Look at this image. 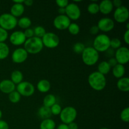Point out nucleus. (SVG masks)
Returning a JSON list of instances; mask_svg holds the SVG:
<instances>
[{
	"mask_svg": "<svg viewBox=\"0 0 129 129\" xmlns=\"http://www.w3.org/2000/svg\"><path fill=\"white\" fill-rule=\"evenodd\" d=\"M97 26L100 30L103 32H109L112 31L115 26V22L112 18L104 17L98 21Z\"/></svg>",
	"mask_w": 129,
	"mask_h": 129,
	"instance_id": "14",
	"label": "nucleus"
},
{
	"mask_svg": "<svg viewBox=\"0 0 129 129\" xmlns=\"http://www.w3.org/2000/svg\"><path fill=\"white\" fill-rule=\"evenodd\" d=\"M23 45V48L27 52L28 54H39L44 48L42 39L35 36L26 39Z\"/></svg>",
	"mask_w": 129,
	"mask_h": 129,
	"instance_id": "2",
	"label": "nucleus"
},
{
	"mask_svg": "<svg viewBox=\"0 0 129 129\" xmlns=\"http://www.w3.org/2000/svg\"><path fill=\"white\" fill-rule=\"evenodd\" d=\"M113 18L117 22L123 23L129 18V11L126 6H122L116 8L113 13Z\"/></svg>",
	"mask_w": 129,
	"mask_h": 129,
	"instance_id": "11",
	"label": "nucleus"
},
{
	"mask_svg": "<svg viewBox=\"0 0 129 129\" xmlns=\"http://www.w3.org/2000/svg\"><path fill=\"white\" fill-rule=\"evenodd\" d=\"M50 87L51 85L50 82L47 79H41L38 82L37 84V88L38 90L43 93H47L50 90Z\"/></svg>",
	"mask_w": 129,
	"mask_h": 129,
	"instance_id": "21",
	"label": "nucleus"
},
{
	"mask_svg": "<svg viewBox=\"0 0 129 129\" xmlns=\"http://www.w3.org/2000/svg\"><path fill=\"white\" fill-rule=\"evenodd\" d=\"M34 36L42 39L44 36V35L46 34V30L43 26L39 25V26H35V28L34 29Z\"/></svg>",
	"mask_w": 129,
	"mask_h": 129,
	"instance_id": "31",
	"label": "nucleus"
},
{
	"mask_svg": "<svg viewBox=\"0 0 129 129\" xmlns=\"http://www.w3.org/2000/svg\"><path fill=\"white\" fill-rule=\"evenodd\" d=\"M88 83L91 88L95 91H102L107 85V79L105 76L98 71L91 73L88 76Z\"/></svg>",
	"mask_w": 129,
	"mask_h": 129,
	"instance_id": "1",
	"label": "nucleus"
},
{
	"mask_svg": "<svg viewBox=\"0 0 129 129\" xmlns=\"http://www.w3.org/2000/svg\"><path fill=\"white\" fill-rule=\"evenodd\" d=\"M16 85L10 79H4L0 82V91L5 94H10L15 91Z\"/></svg>",
	"mask_w": 129,
	"mask_h": 129,
	"instance_id": "16",
	"label": "nucleus"
},
{
	"mask_svg": "<svg viewBox=\"0 0 129 129\" xmlns=\"http://www.w3.org/2000/svg\"><path fill=\"white\" fill-rule=\"evenodd\" d=\"M126 26H127V30H129V23H127Z\"/></svg>",
	"mask_w": 129,
	"mask_h": 129,
	"instance_id": "52",
	"label": "nucleus"
},
{
	"mask_svg": "<svg viewBox=\"0 0 129 129\" xmlns=\"http://www.w3.org/2000/svg\"><path fill=\"white\" fill-rule=\"evenodd\" d=\"M17 25H18L19 27H20L21 28L26 30V29L30 28L31 25V20L28 17L23 16L18 20Z\"/></svg>",
	"mask_w": 129,
	"mask_h": 129,
	"instance_id": "26",
	"label": "nucleus"
},
{
	"mask_svg": "<svg viewBox=\"0 0 129 129\" xmlns=\"http://www.w3.org/2000/svg\"><path fill=\"white\" fill-rule=\"evenodd\" d=\"M25 11V6L23 4H15L13 3V5L11 7L10 10V14L15 18L20 17Z\"/></svg>",
	"mask_w": 129,
	"mask_h": 129,
	"instance_id": "18",
	"label": "nucleus"
},
{
	"mask_svg": "<svg viewBox=\"0 0 129 129\" xmlns=\"http://www.w3.org/2000/svg\"><path fill=\"white\" fill-rule=\"evenodd\" d=\"M107 62H108V64H109L110 66L111 67V68H113V67L115 66L117 64H118V62H117V60H116L115 58L113 57L112 58H110L109 60H108V61H107Z\"/></svg>",
	"mask_w": 129,
	"mask_h": 129,
	"instance_id": "41",
	"label": "nucleus"
},
{
	"mask_svg": "<svg viewBox=\"0 0 129 129\" xmlns=\"http://www.w3.org/2000/svg\"><path fill=\"white\" fill-rule=\"evenodd\" d=\"M99 31L100 30L98 26H97V25H93L90 28V29H89V32L93 35H97L98 34V32H99Z\"/></svg>",
	"mask_w": 129,
	"mask_h": 129,
	"instance_id": "40",
	"label": "nucleus"
},
{
	"mask_svg": "<svg viewBox=\"0 0 129 129\" xmlns=\"http://www.w3.org/2000/svg\"><path fill=\"white\" fill-rule=\"evenodd\" d=\"M100 12L103 15H108L113 10L112 1L110 0H103L99 4Z\"/></svg>",
	"mask_w": 129,
	"mask_h": 129,
	"instance_id": "17",
	"label": "nucleus"
},
{
	"mask_svg": "<svg viewBox=\"0 0 129 129\" xmlns=\"http://www.w3.org/2000/svg\"><path fill=\"white\" fill-rule=\"evenodd\" d=\"M41 39L44 47L49 49L56 48L60 43L59 36L53 32H46Z\"/></svg>",
	"mask_w": 129,
	"mask_h": 129,
	"instance_id": "7",
	"label": "nucleus"
},
{
	"mask_svg": "<svg viewBox=\"0 0 129 129\" xmlns=\"http://www.w3.org/2000/svg\"><path fill=\"white\" fill-rule=\"evenodd\" d=\"M117 88L120 91L122 92H128L129 91V79L127 77H123V78L118 79V81L117 83Z\"/></svg>",
	"mask_w": 129,
	"mask_h": 129,
	"instance_id": "19",
	"label": "nucleus"
},
{
	"mask_svg": "<svg viewBox=\"0 0 129 129\" xmlns=\"http://www.w3.org/2000/svg\"><path fill=\"white\" fill-rule=\"evenodd\" d=\"M28 54L24 48H18L15 49L11 55V59L14 63L21 64L27 59Z\"/></svg>",
	"mask_w": 129,
	"mask_h": 129,
	"instance_id": "13",
	"label": "nucleus"
},
{
	"mask_svg": "<svg viewBox=\"0 0 129 129\" xmlns=\"http://www.w3.org/2000/svg\"><path fill=\"white\" fill-rule=\"evenodd\" d=\"M50 111H51L52 115H60L62 111V108L60 105L58 103H55L54 105L50 107Z\"/></svg>",
	"mask_w": 129,
	"mask_h": 129,
	"instance_id": "36",
	"label": "nucleus"
},
{
	"mask_svg": "<svg viewBox=\"0 0 129 129\" xmlns=\"http://www.w3.org/2000/svg\"><path fill=\"white\" fill-rule=\"evenodd\" d=\"M8 38V31L0 27V43L5 42L7 40Z\"/></svg>",
	"mask_w": 129,
	"mask_h": 129,
	"instance_id": "37",
	"label": "nucleus"
},
{
	"mask_svg": "<svg viewBox=\"0 0 129 129\" xmlns=\"http://www.w3.org/2000/svg\"><path fill=\"white\" fill-rule=\"evenodd\" d=\"M55 122L51 118L43 120L40 124V129H55Z\"/></svg>",
	"mask_w": 129,
	"mask_h": 129,
	"instance_id": "25",
	"label": "nucleus"
},
{
	"mask_svg": "<svg viewBox=\"0 0 129 129\" xmlns=\"http://www.w3.org/2000/svg\"><path fill=\"white\" fill-rule=\"evenodd\" d=\"M9 40L11 44L15 46H19L24 44L26 39L24 35L23 31H15L10 35Z\"/></svg>",
	"mask_w": 129,
	"mask_h": 129,
	"instance_id": "15",
	"label": "nucleus"
},
{
	"mask_svg": "<svg viewBox=\"0 0 129 129\" xmlns=\"http://www.w3.org/2000/svg\"><path fill=\"white\" fill-rule=\"evenodd\" d=\"M93 47L98 52H105L110 48V38L106 34L98 35L94 38Z\"/></svg>",
	"mask_w": 129,
	"mask_h": 129,
	"instance_id": "4",
	"label": "nucleus"
},
{
	"mask_svg": "<svg viewBox=\"0 0 129 129\" xmlns=\"http://www.w3.org/2000/svg\"><path fill=\"white\" fill-rule=\"evenodd\" d=\"M82 60L84 64L92 66L98 62L99 60V52L96 51L93 47H85L81 54Z\"/></svg>",
	"mask_w": 129,
	"mask_h": 129,
	"instance_id": "3",
	"label": "nucleus"
},
{
	"mask_svg": "<svg viewBox=\"0 0 129 129\" xmlns=\"http://www.w3.org/2000/svg\"><path fill=\"white\" fill-rule=\"evenodd\" d=\"M58 12H59V15H65L66 13L65 8H59V9H58Z\"/></svg>",
	"mask_w": 129,
	"mask_h": 129,
	"instance_id": "49",
	"label": "nucleus"
},
{
	"mask_svg": "<svg viewBox=\"0 0 129 129\" xmlns=\"http://www.w3.org/2000/svg\"><path fill=\"white\" fill-rule=\"evenodd\" d=\"M113 7H116V8H119L122 6V1L121 0H113L112 1Z\"/></svg>",
	"mask_w": 129,
	"mask_h": 129,
	"instance_id": "45",
	"label": "nucleus"
},
{
	"mask_svg": "<svg viewBox=\"0 0 129 129\" xmlns=\"http://www.w3.org/2000/svg\"><path fill=\"white\" fill-rule=\"evenodd\" d=\"M68 125L69 129H78V128H79V127H78V125L76 123H75L74 122L69 123Z\"/></svg>",
	"mask_w": 129,
	"mask_h": 129,
	"instance_id": "46",
	"label": "nucleus"
},
{
	"mask_svg": "<svg viewBox=\"0 0 129 129\" xmlns=\"http://www.w3.org/2000/svg\"><path fill=\"white\" fill-rule=\"evenodd\" d=\"M68 30L71 35H77L80 31V27L76 23H71Z\"/></svg>",
	"mask_w": 129,
	"mask_h": 129,
	"instance_id": "32",
	"label": "nucleus"
},
{
	"mask_svg": "<svg viewBox=\"0 0 129 129\" xmlns=\"http://www.w3.org/2000/svg\"><path fill=\"white\" fill-rule=\"evenodd\" d=\"M2 115H3V113H2V111L0 110V120H1V117H2Z\"/></svg>",
	"mask_w": 129,
	"mask_h": 129,
	"instance_id": "51",
	"label": "nucleus"
},
{
	"mask_svg": "<svg viewBox=\"0 0 129 129\" xmlns=\"http://www.w3.org/2000/svg\"><path fill=\"white\" fill-rule=\"evenodd\" d=\"M115 57L117 62L124 66L129 61V50L127 47H120L115 52Z\"/></svg>",
	"mask_w": 129,
	"mask_h": 129,
	"instance_id": "10",
	"label": "nucleus"
},
{
	"mask_svg": "<svg viewBox=\"0 0 129 129\" xmlns=\"http://www.w3.org/2000/svg\"><path fill=\"white\" fill-rule=\"evenodd\" d=\"M10 80L16 85L20 84L23 80V74L20 71L15 70L11 73Z\"/></svg>",
	"mask_w": 129,
	"mask_h": 129,
	"instance_id": "23",
	"label": "nucleus"
},
{
	"mask_svg": "<svg viewBox=\"0 0 129 129\" xmlns=\"http://www.w3.org/2000/svg\"><path fill=\"white\" fill-rule=\"evenodd\" d=\"M77 110L75 108L71 106L66 107L62 109L60 113V119L62 123L69 124L76 120L77 117Z\"/></svg>",
	"mask_w": 129,
	"mask_h": 129,
	"instance_id": "6",
	"label": "nucleus"
},
{
	"mask_svg": "<svg viewBox=\"0 0 129 129\" xmlns=\"http://www.w3.org/2000/svg\"><path fill=\"white\" fill-rule=\"evenodd\" d=\"M123 40L127 45L129 44V30H127L123 34Z\"/></svg>",
	"mask_w": 129,
	"mask_h": 129,
	"instance_id": "44",
	"label": "nucleus"
},
{
	"mask_svg": "<svg viewBox=\"0 0 129 129\" xmlns=\"http://www.w3.org/2000/svg\"><path fill=\"white\" fill-rule=\"evenodd\" d=\"M16 91L21 96L25 97L31 96L35 93V87L31 83L23 81L16 86Z\"/></svg>",
	"mask_w": 129,
	"mask_h": 129,
	"instance_id": "8",
	"label": "nucleus"
},
{
	"mask_svg": "<svg viewBox=\"0 0 129 129\" xmlns=\"http://www.w3.org/2000/svg\"><path fill=\"white\" fill-rule=\"evenodd\" d=\"M65 15L70 19V20H77L81 17V11L80 8L74 3L68 4L66 7Z\"/></svg>",
	"mask_w": 129,
	"mask_h": 129,
	"instance_id": "9",
	"label": "nucleus"
},
{
	"mask_svg": "<svg viewBox=\"0 0 129 129\" xmlns=\"http://www.w3.org/2000/svg\"><path fill=\"white\" fill-rule=\"evenodd\" d=\"M100 129H109V128H107V127H102V128H100Z\"/></svg>",
	"mask_w": 129,
	"mask_h": 129,
	"instance_id": "53",
	"label": "nucleus"
},
{
	"mask_svg": "<svg viewBox=\"0 0 129 129\" xmlns=\"http://www.w3.org/2000/svg\"><path fill=\"white\" fill-rule=\"evenodd\" d=\"M23 33L26 39H30V38L34 37V29L31 28H28L25 30V31H23Z\"/></svg>",
	"mask_w": 129,
	"mask_h": 129,
	"instance_id": "38",
	"label": "nucleus"
},
{
	"mask_svg": "<svg viewBox=\"0 0 129 129\" xmlns=\"http://www.w3.org/2000/svg\"><path fill=\"white\" fill-rule=\"evenodd\" d=\"M125 73V68L124 66L122 64H117L112 68V74L116 78L120 79L123 78Z\"/></svg>",
	"mask_w": 129,
	"mask_h": 129,
	"instance_id": "20",
	"label": "nucleus"
},
{
	"mask_svg": "<svg viewBox=\"0 0 129 129\" xmlns=\"http://www.w3.org/2000/svg\"><path fill=\"white\" fill-rule=\"evenodd\" d=\"M55 3L59 8H66V7L69 4V1L68 0H57Z\"/></svg>",
	"mask_w": 129,
	"mask_h": 129,
	"instance_id": "39",
	"label": "nucleus"
},
{
	"mask_svg": "<svg viewBox=\"0 0 129 129\" xmlns=\"http://www.w3.org/2000/svg\"><path fill=\"white\" fill-rule=\"evenodd\" d=\"M53 24L54 27L57 30H66L71 24V20L66 15H59L54 18Z\"/></svg>",
	"mask_w": 129,
	"mask_h": 129,
	"instance_id": "12",
	"label": "nucleus"
},
{
	"mask_svg": "<svg viewBox=\"0 0 129 129\" xmlns=\"http://www.w3.org/2000/svg\"><path fill=\"white\" fill-rule=\"evenodd\" d=\"M21 96L19 94L17 91H13L8 94L9 100L13 103H18L21 99Z\"/></svg>",
	"mask_w": 129,
	"mask_h": 129,
	"instance_id": "30",
	"label": "nucleus"
},
{
	"mask_svg": "<svg viewBox=\"0 0 129 129\" xmlns=\"http://www.w3.org/2000/svg\"><path fill=\"white\" fill-rule=\"evenodd\" d=\"M25 0H14L13 3L15 4H23Z\"/></svg>",
	"mask_w": 129,
	"mask_h": 129,
	"instance_id": "50",
	"label": "nucleus"
},
{
	"mask_svg": "<svg viewBox=\"0 0 129 129\" xmlns=\"http://www.w3.org/2000/svg\"><path fill=\"white\" fill-rule=\"evenodd\" d=\"M18 20L10 13H5L0 15V27L5 30H13L17 26Z\"/></svg>",
	"mask_w": 129,
	"mask_h": 129,
	"instance_id": "5",
	"label": "nucleus"
},
{
	"mask_svg": "<svg viewBox=\"0 0 129 129\" xmlns=\"http://www.w3.org/2000/svg\"><path fill=\"white\" fill-rule=\"evenodd\" d=\"M87 10L91 15H96L100 12L99 4L94 2L91 3L88 5V7H87Z\"/></svg>",
	"mask_w": 129,
	"mask_h": 129,
	"instance_id": "29",
	"label": "nucleus"
},
{
	"mask_svg": "<svg viewBox=\"0 0 129 129\" xmlns=\"http://www.w3.org/2000/svg\"><path fill=\"white\" fill-rule=\"evenodd\" d=\"M106 55L108 57H113V56H114L115 55V50L113 49H112V48H109L107 51L105 52Z\"/></svg>",
	"mask_w": 129,
	"mask_h": 129,
	"instance_id": "43",
	"label": "nucleus"
},
{
	"mask_svg": "<svg viewBox=\"0 0 129 129\" xmlns=\"http://www.w3.org/2000/svg\"><path fill=\"white\" fill-rule=\"evenodd\" d=\"M56 103V97L52 94H49L44 97L43 100L44 106L50 108L52 106Z\"/></svg>",
	"mask_w": 129,
	"mask_h": 129,
	"instance_id": "27",
	"label": "nucleus"
},
{
	"mask_svg": "<svg viewBox=\"0 0 129 129\" xmlns=\"http://www.w3.org/2000/svg\"><path fill=\"white\" fill-rule=\"evenodd\" d=\"M0 129H9V125L6 121L0 120Z\"/></svg>",
	"mask_w": 129,
	"mask_h": 129,
	"instance_id": "42",
	"label": "nucleus"
},
{
	"mask_svg": "<svg viewBox=\"0 0 129 129\" xmlns=\"http://www.w3.org/2000/svg\"><path fill=\"white\" fill-rule=\"evenodd\" d=\"M122 45V42L118 38H113L110 39V48L115 50V49H119Z\"/></svg>",
	"mask_w": 129,
	"mask_h": 129,
	"instance_id": "34",
	"label": "nucleus"
},
{
	"mask_svg": "<svg viewBox=\"0 0 129 129\" xmlns=\"http://www.w3.org/2000/svg\"><path fill=\"white\" fill-rule=\"evenodd\" d=\"M85 49V45L84 44L81 42H77L73 45V51L76 54H82L83 50Z\"/></svg>",
	"mask_w": 129,
	"mask_h": 129,
	"instance_id": "33",
	"label": "nucleus"
},
{
	"mask_svg": "<svg viewBox=\"0 0 129 129\" xmlns=\"http://www.w3.org/2000/svg\"><path fill=\"white\" fill-rule=\"evenodd\" d=\"M10 54V48L5 42L0 43V60L7 57Z\"/></svg>",
	"mask_w": 129,
	"mask_h": 129,
	"instance_id": "28",
	"label": "nucleus"
},
{
	"mask_svg": "<svg viewBox=\"0 0 129 129\" xmlns=\"http://www.w3.org/2000/svg\"><path fill=\"white\" fill-rule=\"evenodd\" d=\"M23 4L26 6H31L34 4V1L32 0H25Z\"/></svg>",
	"mask_w": 129,
	"mask_h": 129,
	"instance_id": "47",
	"label": "nucleus"
},
{
	"mask_svg": "<svg viewBox=\"0 0 129 129\" xmlns=\"http://www.w3.org/2000/svg\"><path fill=\"white\" fill-rule=\"evenodd\" d=\"M57 129H69L68 128V125L65 123H60V125H59V126L57 127Z\"/></svg>",
	"mask_w": 129,
	"mask_h": 129,
	"instance_id": "48",
	"label": "nucleus"
},
{
	"mask_svg": "<svg viewBox=\"0 0 129 129\" xmlns=\"http://www.w3.org/2000/svg\"><path fill=\"white\" fill-rule=\"evenodd\" d=\"M38 115L42 120L50 118L52 116L50 108H49V107H45L44 105L42 106L38 110Z\"/></svg>",
	"mask_w": 129,
	"mask_h": 129,
	"instance_id": "22",
	"label": "nucleus"
},
{
	"mask_svg": "<svg viewBox=\"0 0 129 129\" xmlns=\"http://www.w3.org/2000/svg\"><path fill=\"white\" fill-rule=\"evenodd\" d=\"M111 70V67L107 61H102L98 66V72L103 75L108 74Z\"/></svg>",
	"mask_w": 129,
	"mask_h": 129,
	"instance_id": "24",
	"label": "nucleus"
},
{
	"mask_svg": "<svg viewBox=\"0 0 129 129\" xmlns=\"http://www.w3.org/2000/svg\"><path fill=\"white\" fill-rule=\"evenodd\" d=\"M120 119L123 122L128 123L129 122V108L126 107L120 113Z\"/></svg>",
	"mask_w": 129,
	"mask_h": 129,
	"instance_id": "35",
	"label": "nucleus"
}]
</instances>
